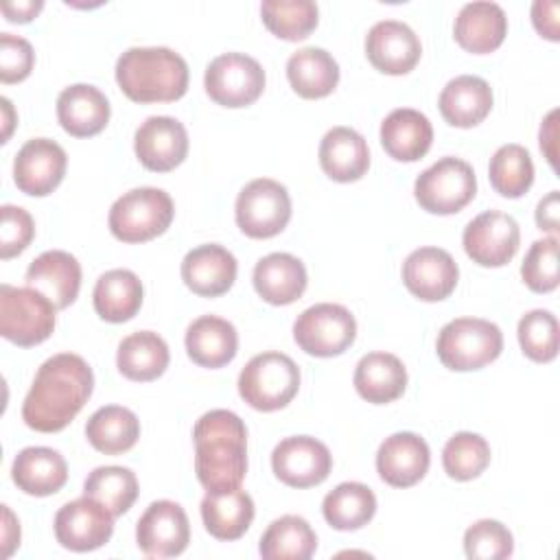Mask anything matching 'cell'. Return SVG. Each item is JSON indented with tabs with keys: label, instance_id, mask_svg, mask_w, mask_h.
Segmentation results:
<instances>
[{
	"label": "cell",
	"instance_id": "cell-1",
	"mask_svg": "<svg viewBox=\"0 0 560 560\" xmlns=\"http://www.w3.org/2000/svg\"><path fill=\"white\" fill-rule=\"evenodd\" d=\"M94 389L92 368L72 352L46 359L22 405V420L39 433L66 429L83 409Z\"/></svg>",
	"mask_w": 560,
	"mask_h": 560
},
{
	"label": "cell",
	"instance_id": "cell-2",
	"mask_svg": "<svg viewBox=\"0 0 560 560\" xmlns=\"http://www.w3.org/2000/svg\"><path fill=\"white\" fill-rule=\"evenodd\" d=\"M195 472L208 492L238 488L247 472V429L228 409L203 413L192 429Z\"/></svg>",
	"mask_w": 560,
	"mask_h": 560
},
{
	"label": "cell",
	"instance_id": "cell-3",
	"mask_svg": "<svg viewBox=\"0 0 560 560\" xmlns=\"http://www.w3.org/2000/svg\"><path fill=\"white\" fill-rule=\"evenodd\" d=\"M116 81L136 103H171L188 90V66L164 46L129 48L116 61Z\"/></svg>",
	"mask_w": 560,
	"mask_h": 560
},
{
	"label": "cell",
	"instance_id": "cell-4",
	"mask_svg": "<svg viewBox=\"0 0 560 560\" xmlns=\"http://www.w3.org/2000/svg\"><path fill=\"white\" fill-rule=\"evenodd\" d=\"M300 389V368L284 352H262L247 361L238 374V394L256 411L287 407Z\"/></svg>",
	"mask_w": 560,
	"mask_h": 560
},
{
	"label": "cell",
	"instance_id": "cell-5",
	"mask_svg": "<svg viewBox=\"0 0 560 560\" xmlns=\"http://www.w3.org/2000/svg\"><path fill=\"white\" fill-rule=\"evenodd\" d=\"M175 214L173 199L162 188H133L109 208V232L122 243H144L166 232Z\"/></svg>",
	"mask_w": 560,
	"mask_h": 560
},
{
	"label": "cell",
	"instance_id": "cell-6",
	"mask_svg": "<svg viewBox=\"0 0 560 560\" xmlns=\"http://www.w3.org/2000/svg\"><path fill=\"white\" fill-rule=\"evenodd\" d=\"M435 350L448 370H481L501 354L503 332L488 319L457 317L440 330Z\"/></svg>",
	"mask_w": 560,
	"mask_h": 560
},
{
	"label": "cell",
	"instance_id": "cell-7",
	"mask_svg": "<svg viewBox=\"0 0 560 560\" xmlns=\"http://www.w3.org/2000/svg\"><path fill=\"white\" fill-rule=\"evenodd\" d=\"M57 306L33 287L0 284V335L22 348L46 341L55 330Z\"/></svg>",
	"mask_w": 560,
	"mask_h": 560
},
{
	"label": "cell",
	"instance_id": "cell-8",
	"mask_svg": "<svg viewBox=\"0 0 560 560\" xmlns=\"http://www.w3.org/2000/svg\"><path fill=\"white\" fill-rule=\"evenodd\" d=\"M475 192V171L459 158L438 160L422 171L413 184L416 201L431 214H455L472 201Z\"/></svg>",
	"mask_w": 560,
	"mask_h": 560
},
{
	"label": "cell",
	"instance_id": "cell-9",
	"mask_svg": "<svg viewBox=\"0 0 560 560\" xmlns=\"http://www.w3.org/2000/svg\"><path fill=\"white\" fill-rule=\"evenodd\" d=\"M234 214L245 236L271 238L280 234L291 219V197L280 182L258 177L241 188Z\"/></svg>",
	"mask_w": 560,
	"mask_h": 560
},
{
	"label": "cell",
	"instance_id": "cell-10",
	"mask_svg": "<svg viewBox=\"0 0 560 560\" xmlns=\"http://www.w3.org/2000/svg\"><path fill=\"white\" fill-rule=\"evenodd\" d=\"M354 315L341 304L308 306L293 324L295 343L311 357H337L354 343Z\"/></svg>",
	"mask_w": 560,
	"mask_h": 560
},
{
	"label": "cell",
	"instance_id": "cell-11",
	"mask_svg": "<svg viewBox=\"0 0 560 560\" xmlns=\"http://www.w3.org/2000/svg\"><path fill=\"white\" fill-rule=\"evenodd\" d=\"M203 85L217 105L247 107L265 90V70L245 52H225L208 63Z\"/></svg>",
	"mask_w": 560,
	"mask_h": 560
},
{
	"label": "cell",
	"instance_id": "cell-12",
	"mask_svg": "<svg viewBox=\"0 0 560 560\" xmlns=\"http://www.w3.org/2000/svg\"><path fill=\"white\" fill-rule=\"evenodd\" d=\"M462 243L472 262L481 267H503L518 252L521 230L514 217L486 210L464 228Z\"/></svg>",
	"mask_w": 560,
	"mask_h": 560
},
{
	"label": "cell",
	"instance_id": "cell-13",
	"mask_svg": "<svg viewBox=\"0 0 560 560\" xmlns=\"http://www.w3.org/2000/svg\"><path fill=\"white\" fill-rule=\"evenodd\" d=\"M114 534V514L92 497L68 501L55 516L57 542L70 551H94Z\"/></svg>",
	"mask_w": 560,
	"mask_h": 560
},
{
	"label": "cell",
	"instance_id": "cell-14",
	"mask_svg": "<svg viewBox=\"0 0 560 560\" xmlns=\"http://www.w3.org/2000/svg\"><path fill=\"white\" fill-rule=\"evenodd\" d=\"M136 542L144 556L173 558L190 542V523L175 501H153L136 525Z\"/></svg>",
	"mask_w": 560,
	"mask_h": 560
},
{
	"label": "cell",
	"instance_id": "cell-15",
	"mask_svg": "<svg viewBox=\"0 0 560 560\" xmlns=\"http://www.w3.org/2000/svg\"><path fill=\"white\" fill-rule=\"evenodd\" d=\"M271 468L282 483L291 488H311L330 475L332 455L324 442L311 435H291L273 448Z\"/></svg>",
	"mask_w": 560,
	"mask_h": 560
},
{
	"label": "cell",
	"instance_id": "cell-16",
	"mask_svg": "<svg viewBox=\"0 0 560 560\" xmlns=\"http://www.w3.org/2000/svg\"><path fill=\"white\" fill-rule=\"evenodd\" d=\"M68 166L66 151L48 138H33L13 160V182L31 197L50 195L63 179Z\"/></svg>",
	"mask_w": 560,
	"mask_h": 560
},
{
	"label": "cell",
	"instance_id": "cell-17",
	"mask_svg": "<svg viewBox=\"0 0 560 560\" xmlns=\"http://www.w3.org/2000/svg\"><path fill=\"white\" fill-rule=\"evenodd\" d=\"M133 151L144 168L168 173L188 153L186 127L171 116H151L136 129Z\"/></svg>",
	"mask_w": 560,
	"mask_h": 560
},
{
	"label": "cell",
	"instance_id": "cell-18",
	"mask_svg": "<svg viewBox=\"0 0 560 560\" xmlns=\"http://www.w3.org/2000/svg\"><path fill=\"white\" fill-rule=\"evenodd\" d=\"M459 269L453 256L440 247L413 249L402 262V282L422 302L446 300L457 287Z\"/></svg>",
	"mask_w": 560,
	"mask_h": 560
},
{
	"label": "cell",
	"instance_id": "cell-19",
	"mask_svg": "<svg viewBox=\"0 0 560 560\" xmlns=\"http://www.w3.org/2000/svg\"><path fill=\"white\" fill-rule=\"evenodd\" d=\"M365 55L385 74H407L416 68L422 46L405 22L381 20L365 35Z\"/></svg>",
	"mask_w": 560,
	"mask_h": 560
},
{
	"label": "cell",
	"instance_id": "cell-20",
	"mask_svg": "<svg viewBox=\"0 0 560 560\" xmlns=\"http://www.w3.org/2000/svg\"><path fill=\"white\" fill-rule=\"evenodd\" d=\"M431 453L427 442L411 431H400L385 438L376 453L378 477L394 488L416 486L427 475Z\"/></svg>",
	"mask_w": 560,
	"mask_h": 560
},
{
	"label": "cell",
	"instance_id": "cell-21",
	"mask_svg": "<svg viewBox=\"0 0 560 560\" xmlns=\"http://www.w3.org/2000/svg\"><path fill=\"white\" fill-rule=\"evenodd\" d=\"M236 258L223 245L206 243L190 249L182 260L184 284L201 298H219L228 293L236 280Z\"/></svg>",
	"mask_w": 560,
	"mask_h": 560
},
{
	"label": "cell",
	"instance_id": "cell-22",
	"mask_svg": "<svg viewBox=\"0 0 560 560\" xmlns=\"http://www.w3.org/2000/svg\"><path fill=\"white\" fill-rule=\"evenodd\" d=\"M26 287L44 293L57 308H68L81 289L79 260L61 249L39 254L26 269Z\"/></svg>",
	"mask_w": 560,
	"mask_h": 560
},
{
	"label": "cell",
	"instance_id": "cell-23",
	"mask_svg": "<svg viewBox=\"0 0 560 560\" xmlns=\"http://www.w3.org/2000/svg\"><path fill=\"white\" fill-rule=\"evenodd\" d=\"M57 118L66 133L74 138H90L107 127L109 101L98 88L74 83L61 90L57 98Z\"/></svg>",
	"mask_w": 560,
	"mask_h": 560
},
{
	"label": "cell",
	"instance_id": "cell-24",
	"mask_svg": "<svg viewBox=\"0 0 560 560\" xmlns=\"http://www.w3.org/2000/svg\"><path fill=\"white\" fill-rule=\"evenodd\" d=\"M453 35L455 42L472 55L492 52L508 35L505 11L497 2H468L455 18Z\"/></svg>",
	"mask_w": 560,
	"mask_h": 560
},
{
	"label": "cell",
	"instance_id": "cell-25",
	"mask_svg": "<svg viewBox=\"0 0 560 560\" xmlns=\"http://www.w3.org/2000/svg\"><path fill=\"white\" fill-rule=\"evenodd\" d=\"M252 280L256 293L273 306H287L302 298L308 282L304 262L284 252L262 256L254 267Z\"/></svg>",
	"mask_w": 560,
	"mask_h": 560
},
{
	"label": "cell",
	"instance_id": "cell-26",
	"mask_svg": "<svg viewBox=\"0 0 560 560\" xmlns=\"http://www.w3.org/2000/svg\"><path fill=\"white\" fill-rule=\"evenodd\" d=\"M11 479L22 492L31 497H48L66 486L68 464L55 448L28 446L15 455Z\"/></svg>",
	"mask_w": 560,
	"mask_h": 560
},
{
	"label": "cell",
	"instance_id": "cell-27",
	"mask_svg": "<svg viewBox=\"0 0 560 560\" xmlns=\"http://www.w3.org/2000/svg\"><path fill=\"white\" fill-rule=\"evenodd\" d=\"M433 127L429 118L411 107L394 109L381 122V144L398 162H416L431 149Z\"/></svg>",
	"mask_w": 560,
	"mask_h": 560
},
{
	"label": "cell",
	"instance_id": "cell-28",
	"mask_svg": "<svg viewBox=\"0 0 560 560\" xmlns=\"http://www.w3.org/2000/svg\"><path fill=\"white\" fill-rule=\"evenodd\" d=\"M319 166L335 182H357L370 168L365 138L350 127H332L319 144Z\"/></svg>",
	"mask_w": 560,
	"mask_h": 560
},
{
	"label": "cell",
	"instance_id": "cell-29",
	"mask_svg": "<svg viewBox=\"0 0 560 560\" xmlns=\"http://www.w3.org/2000/svg\"><path fill=\"white\" fill-rule=\"evenodd\" d=\"M440 114L453 127H475L492 109L490 85L475 74H462L451 79L440 92Z\"/></svg>",
	"mask_w": 560,
	"mask_h": 560
},
{
	"label": "cell",
	"instance_id": "cell-30",
	"mask_svg": "<svg viewBox=\"0 0 560 560\" xmlns=\"http://www.w3.org/2000/svg\"><path fill=\"white\" fill-rule=\"evenodd\" d=\"M238 350L236 328L217 315L197 317L186 330V352L201 368H223Z\"/></svg>",
	"mask_w": 560,
	"mask_h": 560
},
{
	"label": "cell",
	"instance_id": "cell-31",
	"mask_svg": "<svg viewBox=\"0 0 560 560\" xmlns=\"http://www.w3.org/2000/svg\"><path fill=\"white\" fill-rule=\"evenodd\" d=\"M407 387V370L396 354L370 352L361 357L354 370L357 394L372 405H387L402 396Z\"/></svg>",
	"mask_w": 560,
	"mask_h": 560
},
{
	"label": "cell",
	"instance_id": "cell-32",
	"mask_svg": "<svg viewBox=\"0 0 560 560\" xmlns=\"http://www.w3.org/2000/svg\"><path fill=\"white\" fill-rule=\"evenodd\" d=\"M201 518L210 536L219 540H236L254 521V501L241 486L223 492H208L201 501Z\"/></svg>",
	"mask_w": 560,
	"mask_h": 560
},
{
	"label": "cell",
	"instance_id": "cell-33",
	"mask_svg": "<svg viewBox=\"0 0 560 560\" xmlns=\"http://www.w3.org/2000/svg\"><path fill=\"white\" fill-rule=\"evenodd\" d=\"M142 282L129 269L105 271L94 284V311L109 324L129 322L142 306Z\"/></svg>",
	"mask_w": 560,
	"mask_h": 560
},
{
	"label": "cell",
	"instance_id": "cell-34",
	"mask_svg": "<svg viewBox=\"0 0 560 560\" xmlns=\"http://www.w3.org/2000/svg\"><path fill=\"white\" fill-rule=\"evenodd\" d=\"M287 79L302 98H324L339 83V66L324 48H300L287 61Z\"/></svg>",
	"mask_w": 560,
	"mask_h": 560
},
{
	"label": "cell",
	"instance_id": "cell-35",
	"mask_svg": "<svg viewBox=\"0 0 560 560\" xmlns=\"http://www.w3.org/2000/svg\"><path fill=\"white\" fill-rule=\"evenodd\" d=\"M116 365L129 381H155L168 365V346L158 332L138 330L120 341Z\"/></svg>",
	"mask_w": 560,
	"mask_h": 560
},
{
	"label": "cell",
	"instance_id": "cell-36",
	"mask_svg": "<svg viewBox=\"0 0 560 560\" xmlns=\"http://www.w3.org/2000/svg\"><path fill=\"white\" fill-rule=\"evenodd\" d=\"M85 438L98 453L120 455L138 442L140 420L127 407L107 405L88 418Z\"/></svg>",
	"mask_w": 560,
	"mask_h": 560
},
{
	"label": "cell",
	"instance_id": "cell-37",
	"mask_svg": "<svg viewBox=\"0 0 560 560\" xmlns=\"http://www.w3.org/2000/svg\"><path fill=\"white\" fill-rule=\"evenodd\" d=\"M317 549V536L306 518L284 514L262 534L258 551L265 560H308Z\"/></svg>",
	"mask_w": 560,
	"mask_h": 560
},
{
	"label": "cell",
	"instance_id": "cell-38",
	"mask_svg": "<svg viewBox=\"0 0 560 560\" xmlns=\"http://www.w3.org/2000/svg\"><path fill=\"white\" fill-rule=\"evenodd\" d=\"M322 512L330 527L352 532L372 521L376 514V497L365 483L346 481L324 497Z\"/></svg>",
	"mask_w": 560,
	"mask_h": 560
},
{
	"label": "cell",
	"instance_id": "cell-39",
	"mask_svg": "<svg viewBox=\"0 0 560 560\" xmlns=\"http://www.w3.org/2000/svg\"><path fill=\"white\" fill-rule=\"evenodd\" d=\"M492 188L508 199L523 197L534 184V162L525 147L503 144L494 151L488 166Z\"/></svg>",
	"mask_w": 560,
	"mask_h": 560
},
{
	"label": "cell",
	"instance_id": "cell-40",
	"mask_svg": "<svg viewBox=\"0 0 560 560\" xmlns=\"http://www.w3.org/2000/svg\"><path fill=\"white\" fill-rule=\"evenodd\" d=\"M83 494L96 499L114 516H122L138 497V479L125 466H98L88 475Z\"/></svg>",
	"mask_w": 560,
	"mask_h": 560
},
{
	"label": "cell",
	"instance_id": "cell-41",
	"mask_svg": "<svg viewBox=\"0 0 560 560\" xmlns=\"http://www.w3.org/2000/svg\"><path fill=\"white\" fill-rule=\"evenodd\" d=\"M260 15L276 37L300 42L315 31L319 13L313 0H265Z\"/></svg>",
	"mask_w": 560,
	"mask_h": 560
},
{
	"label": "cell",
	"instance_id": "cell-42",
	"mask_svg": "<svg viewBox=\"0 0 560 560\" xmlns=\"http://www.w3.org/2000/svg\"><path fill=\"white\" fill-rule=\"evenodd\" d=\"M490 464V444L486 438L459 431L455 433L442 451V466L446 475L455 481H468L479 477Z\"/></svg>",
	"mask_w": 560,
	"mask_h": 560
},
{
	"label": "cell",
	"instance_id": "cell-43",
	"mask_svg": "<svg viewBox=\"0 0 560 560\" xmlns=\"http://www.w3.org/2000/svg\"><path fill=\"white\" fill-rule=\"evenodd\" d=\"M518 343L525 357L536 363H549L558 354V319L551 311H529L518 322Z\"/></svg>",
	"mask_w": 560,
	"mask_h": 560
},
{
	"label": "cell",
	"instance_id": "cell-44",
	"mask_svg": "<svg viewBox=\"0 0 560 560\" xmlns=\"http://www.w3.org/2000/svg\"><path fill=\"white\" fill-rule=\"evenodd\" d=\"M464 551L475 560H503L512 556L514 538L503 523L481 518L466 529Z\"/></svg>",
	"mask_w": 560,
	"mask_h": 560
},
{
	"label": "cell",
	"instance_id": "cell-45",
	"mask_svg": "<svg viewBox=\"0 0 560 560\" xmlns=\"http://www.w3.org/2000/svg\"><path fill=\"white\" fill-rule=\"evenodd\" d=\"M523 282L534 293H549L558 287V238L534 241L521 265Z\"/></svg>",
	"mask_w": 560,
	"mask_h": 560
},
{
	"label": "cell",
	"instance_id": "cell-46",
	"mask_svg": "<svg viewBox=\"0 0 560 560\" xmlns=\"http://www.w3.org/2000/svg\"><path fill=\"white\" fill-rule=\"evenodd\" d=\"M0 217V258L9 260L31 245L35 223L33 217L20 206H2Z\"/></svg>",
	"mask_w": 560,
	"mask_h": 560
},
{
	"label": "cell",
	"instance_id": "cell-47",
	"mask_svg": "<svg viewBox=\"0 0 560 560\" xmlns=\"http://www.w3.org/2000/svg\"><path fill=\"white\" fill-rule=\"evenodd\" d=\"M35 63L33 46L18 35L2 33L0 35V81L2 83H20L24 81Z\"/></svg>",
	"mask_w": 560,
	"mask_h": 560
},
{
	"label": "cell",
	"instance_id": "cell-48",
	"mask_svg": "<svg viewBox=\"0 0 560 560\" xmlns=\"http://www.w3.org/2000/svg\"><path fill=\"white\" fill-rule=\"evenodd\" d=\"M558 4L556 2H542V0H538V2H534V7H532V22H534V28L542 35V37H547V39H551V42H558L560 39V35H558Z\"/></svg>",
	"mask_w": 560,
	"mask_h": 560
},
{
	"label": "cell",
	"instance_id": "cell-49",
	"mask_svg": "<svg viewBox=\"0 0 560 560\" xmlns=\"http://www.w3.org/2000/svg\"><path fill=\"white\" fill-rule=\"evenodd\" d=\"M558 190H551L545 199L538 201V208H536V225L542 230V232H551L556 234L558 232Z\"/></svg>",
	"mask_w": 560,
	"mask_h": 560
},
{
	"label": "cell",
	"instance_id": "cell-50",
	"mask_svg": "<svg viewBox=\"0 0 560 560\" xmlns=\"http://www.w3.org/2000/svg\"><path fill=\"white\" fill-rule=\"evenodd\" d=\"M44 2L42 0H24V2H4L2 4V13L9 22H18V24H26L31 22L39 11H42Z\"/></svg>",
	"mask_w": 560,
	"mask_h": 560
},
{
	"label": "cell",
	"instance_id": "cell-51",
	"mask_svg": "<svg viewBox=\"0 0 560 560\" xmlns=\"http://www.w3.org/2000/svg\"><path fill=\"white\" fill-rule=\"evenodd\" d=\"M556 118H558V109H551L540 127V149L545 151L553 168H556Z\"/></svg>",
	"mask_w": 560,
	"mask_h": 560
},
{
	"label": "cell",
	"instance_id": "cell-52",
	"mask_svg": "<svg viewBox=\"0 0 560 560\" xmlns=\"http://www.w3.org/2000/svg\"><path fill=\"white\" fill-rule=\"evenodd\" d=\"M2 514H4V532H2V556L9 558L13 553V549L20 545V523L13 518L11 510L7 505H2Z\"/></svg>",
	"mask_w": 560,
	"mask_h": 560
},
{
	"label": "cell",
	"instance_id": "cell-53",
	"mask_svg": "<svg viewBox=\"0 0 560 560\" xmlns=\"http://www.w3.org/2000/svg\"><path fill=\"white\" fill-rule=\"evenodd\" d=\"M0 103H2V125H4V129H2V140H0V142H7L9 136H11L13 122H15V114H13V107H11V101H9V98L2 96Z\"/></svg>",
	"mask_w": 560,
	"mask_h": 560
}]
</instances>
